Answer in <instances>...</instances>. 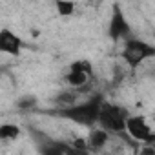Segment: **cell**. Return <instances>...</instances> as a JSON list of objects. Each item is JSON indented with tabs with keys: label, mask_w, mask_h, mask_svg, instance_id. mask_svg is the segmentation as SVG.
Listing matches in <instances>:
<instances>
[{
	"label": "cell",
	"mask_w": 155,
	"mask_h": 155,
	"mask_svg": "<svg viewBox=\"0 0 155 155\" xmlns=\"http://www.w3.org/2000/svg\"><path fill=\"white\" fill-rule=\"evenodd\" d=\"M104 104V95L97 93L93 97H90L84 102H75L68 108L57 110L55 115H58L60 119L71 120L79 126H86V128H95L97 126V119H99V111Z\"/></svg>",
	"instance_id": "6da1fadb"
},
{
	"label": "cell",
	"mask_w": 155,
	"mask_h": 155,
	"mask_svg": "<svg viewBox=\"0 0 155 155\" xmlns=\"http://www.w3.org/2000/svg\"><path fill=\"white\" fill-rule=\"evenodd\" d=\"M128 117L130 115H128V111L124 108L104 101V104H102V108L99 111L97 126L101 130H104L106 133H122Z\"/></svg>",
	"instance_id": "7a4b0ae2"
},
{
	"label": "cell",
	"mask_w": 155,
	"mask_h": 155,
	"mask_svg": "<svg viewBox=\"0 0 155 155\" xmlns=\"http://www.w3.org/2000/svg\"><path fill=\"white\" fill-rule=\"evenodd\" d=\"M120 57L124 58V62L128 64L130 69H137L144 60L153 58L155 57V46L140 40V38H128L124 40V48Z\"/></svg>",
	"instance_id": "3957f363"
},
{
	"label": "cell",
	"mask_w": 155,
	"mask_h": 155,
	"mask_svg": "<svg viewBox=\"0 0 155 155\" xmlns=\"http://www.w3.org/2000/svg\"><path fill=\"white\" fill-rule=\"evenodd\" d=\"M124 131L133 139L137 140L139 144H144V146H151L155 142V133L151 130V126L146 122L144 117L140 115H130L126 119V124H124Z\"/></svg>",
	"instance_id": "277c9868"
},
{
	"label": "cell",
	"mask_w": 155,
	"mask_h": 155,
	"mask_svg": "<svg viewBox=\"0 0 155 155\" xmlns=\"http://www.w3.org/2000/svg\"><path fill=\"white\" fill-rule=\"evenodd\" d=\"M130 33H131V26H130L126 15L122 13V9H120L119 4H113V8H111V18H110V24H108V35H110V38L113 42L128 40Z\"/></svg>",
	"instance_id": "5b68a950"
},
{
	"label": "cell",
	"mask_w": 155,
	"mask_h": 155,
	"mask_svg": "<svg viewBox=\"0 0 155 155\" xmlns=\"http://www.w3.org/2000/svg\"><path fill=\"white\" fill-rule=\"evenodd\" d=\"M93 75V69H91V64L88 60H75L69 64V73L66 75V82L77 90H82L88 81H90V77Z\"/></svg>",
	"instance_id": "8992f818"
},
{
	"label": "cell",
	"mask_w": 155,
	"mask_h": 155,
	"mask_svg": "<svg viewBox=\"0 0 155 155\" xmlns=\"http://www.w3.org/2000/svg\"><path fill=\"white\" fill-rule=\"evenodd\" d=\"M22 48H24V42L15 31L8 28L0 29V53L9 55V57H20Z\"/></svg>",
	"instance_id": "52a82bcc"
},
{
	"label": "cell",
	"mask_w": 155,
	"mask_h": 155,
	"mask_svg": "<svg viewBox=\"0 0 155 155\" xmlns=\"http://www.w3.org/2000/svg\"><path fill=\"white\" fill-rule=\"evenodd\" d=\"M37 148H38L40 155H64L66 142L38 133V137H37Z\"/></svg>",
	"instance_id": "ba28073f"
},
{
	"label": "cell",
	"mask_w": 155,
	"mask_h": 155,
	"mask_svg": "<svg viewBox=\"0 0 155 155\" xmlns=\"http://www.w3.org/2000/svg\"><path fill=\"white\" fill-rule=\"evenodd\" d=\"M108 140H110V133H106L101 128H91V131L86 139V144H88L90 150H101V148L106 146Z\"/></svg>",
	"instance_id": "9c48e42d"
},
{
	"label": "cell",
	"mask_w": 155,
	"mask_h": 155,
	"mask_svg": "<svg viewBox=\"0 0 155 155\" xmlns=\"http://www.w3.org/2000/svg\"><path fill=\"white\" fill-rule=\"evenodd\" d=\"M20 135V128L17 124H2L0 126V140H15Z\"/></svg>",
	"instance_id": "30bf717a"
},
{
	"label": "cell",
	"mask_w": 155,
	"mask_h": 155,
	"mask_svg": "<svg viewBox=\"0 0 155 155\" xmlns=\"http://www.w3.org/2000/svg\"><path fill=\"white\" fill-rule=\"evenodd\" d=\"M55 8H57V13L62 15V17L73 15V11H75V4H73V2H66V0H57V2H55Z\"/></svg>",
	"instance_id": "8fae6325"
},
{
	"label": "cell",
	"mask_w": 155,
	"mask_h": 155,
	"mask_svg": "<svg viewBox=\"0 0 155 155\" xmlns=\"http://www.w3.org/2000/svg\"><path fill=\"white\" fill-rule=\"evenodd\" d=\"M64 155H90V150H82V148H75L69 142H66V150Z\"/></svg>",
	"instance_id": "7c38bea8"
}]
</instances>
